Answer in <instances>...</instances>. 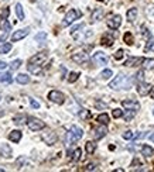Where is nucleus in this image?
Segmentation results:
<instances>
[{"instance_id": "12", "label": "nucleus", "mask_w": 154, "mask_h": 172, "mask_svg": "<svg viewBox=\"0 0 154 172\" xmlns=\"http://www.w3.org/2000/svg\"><path fill=\"white\" fill-rule=\"evenodd\" d=\"M47 59V54L45 52H40L37 55H34L29 62H33V64H38V65H43L44 61Z\"/></svg>"}, {"instance_id": "55", "label": "nucleus", "mask_w": 154, "mask_h": 172, "mask_svg": "<svg viewBox=\"0 0 154 172\" xmlns=\"http://www.w3.org/2000/svg\"><path fill=\"white\" fill-rule=\"evenodd\" d=\"M153 114H154V110H153Z\"/></svg>"}, {"instance_id": "9", "label": "nucleus", "mask_w": 154, "mask_h": 172, "mask_svg": "<svg viewBox=\"0 0 154 172\" xmlns=\"http://www.w3.org/2000/svg\"><path fill=\"white\" fill-rule=\"evenodd\" d=\"M123 107H125L126 110H133V112H137V110L140 109V103L136 100H123L122 102Z\"/></svg>"}, {"instance_id": "48", "label": "nucleus", "mask_w": 154, "mask_h": 172, "mask_svg": "<svg viewBox=\"0 0 154 172\" xmlns=\"http://www.w3.org/2000/svg\"><path fill=\"white\" fill-rule=\"evenodd\" d=\"M7 68V64L4 61H2V59H0V70H3V69H6Z\"/></svg>"}, {"instance_id": "42", "label": "nucleus", "mask_w": 154, "mask_h": 172, "mask_svg": "<svg viewBox=\"0 0 154 172\" xmlns=\"http://www.w3.org/2000/svg\"><path fill=\"white\" fill-rule=\"evenodd\" d=\"M123 50H117L116 51V54H114V59H117V61H119V59H122L123 58Z\"/></svg>"}, {"instance_id": "8", "label": "nucleus", "mask_w": 154, "mask_h": 172, "mask_svg": "<svg viewBox=\"0 0 154 172\" xmlns=\"http://www.w3.org/2000/svg\"><path fill=\"white\" fill-rule=\"evenodd\" d=\"M150 92H151V85L146 83V82H140V83L137 85V93H139L140 96H146Z\"/></svg>"}, {"instance_id": "25", "label": "nucleus", "mask_w": 154, "mask_h": 172, "mask_svg": "<svg viewBox=\"0 0 154 172\" xmlns=\"http://www.w3.org/2000/svg\"><path fill=\"white\" fill-rule=\"evenodd\" d=\"M27 117L24 114H19V116H14V117H13V121H14L16 124H17V126H20V124H24V123H27Z\"/></svg>"}, {"instance_id": "22", "label": "nucleus", "mask_w": 154, "mask_h": 172, "mask_svg": "<svg viewBox=\"0 0 154 172\" xmlns=\"http://www.w3.org/2000/svg\"><path fill=\"white\" fill-rule=\"evenodd\" d=\"M114 41V37L110 35V34H106V35L102 37V45H106V47H110Z\"/></svg>"}, {"instance_id": "50", "label": "nucleus", "mask_w": 154, "mask_h": 172, "mask_svg": "<svg viewBox=\"0 0 154 172\" xmlns=\"http://www.w3.org/2000/svg\"><path fill=\"white\" fill-rule=\"evenodd\" d=\"M93 169H95V165H93V164H89V165L86 166V171H93Z\"/></svg>"}, {"instance_id": "52", "label": "nucleus", "mask_w": 154, "mask_h": 172, "mask_svg": "<svg viewBox=\"0 0 154 172\" xmlns=\"http://www.w3.org/2000/svg\"><path fill=\"white\" fill-rule=\"evenodd\" d=\"M148 140H150V141H153V143H154V133H153V134H150V135H148Z\"/></svg>"}, {"instance_id": "34", "label": "nucleus", "mask_w": 154, "mask_h": 172, "mask_svg": "<svg viewBox=\"0 0 154 172\" xmlns=\"http://www.w3.org/2000/svg\"><path fill=\"white\" fill-rule=\"evenodd\" d=\"M81 154H82L81 148H77V149H75V151H74V154H72V161H74V162H75V161H78V159H79V158H81Z\"/></svg>"}, {"instance_id": "29", "label": "nucleus", "mask_w": 154, "mask_h": 172, "mask_svg": "<svg viewBox=\"0 0 154 172\" xmlns=\"http://www.w3.org/2000/svg\"><path fill=\"white\" fill-rule=\"evenodd\" d=\"M96 120L99 121L100 124H105V126H106V124L109 123V116L106 114V113H102V114H99V116H98V118H96Z\"/></svg>"}, {"instance_id": "51", "label": "nucleus", "mask_w": 154, "mask_h": 172, "mask_svg": "<svg viewBox=\"0 0 154 172\" xmlns=\"http://www.w3.org/2000/svg\"><path fill=\"white\" fill-rule=\"evenodd\" d=\"M96 106H98V107H103V109H105V107H106V104H102V103H100V102H98V103H96Z\"/></svg>"}, {"instance_id": "24", "label": "nucleus", "mask_w": 154, "mask_h": 172, "mask_svg": "<svg viewBox=\"0 0 154 172\" xmlns=\"http://www.w3.org/2000/svg\"><path fill=\"white\" fill-rule=\"evenodd\" d=\"M0 28H2V31H4V33H9V31H12V24L7 21V18H4L0 21Z\"/></svg>"}, {"instance_id": "7", "label": "nucleus", "mask_w": 154, "mask_h": 172, "mask_svg": "<svg viewBox=\"0 0 154 172\" xmlns=\"http://www.w3.org/2000/svg\"><path fill=\"white\" fill-rule=\"evenodd\" d=\"M92 59H93V62L96 65H106L108 64V56H106V54L100 52V51L95 52L93 56H92Z\"/></svg>"}, {"instance_id": "54", "label": "nucleus", "mask_w": 154, "mask_h": 172, "mask_svg": "<svg viewBox=\"0 0 154 172\" xmlns=\"http://www.w3.org/2000/svg\"><path fill=\"white\" fill-rule=\"evenodd\" d=\"M150 93H151V97H153V100H154V90H151Z\"/></svg>"}, {"instance_id": "13", "label": "nucleus", "mask_w": 154, "mask_h": 172, "mask_svg": "<svg viewBox=\"0 0 154 172\" xmlns=\"http://www.w3.org/2000/svg\"><path fill=\"white\" fill-rule=\"evenodd\" d=\"M72 61L77 62V64H83V62L88 61V55L85 52H77L72 55Z\"/></svg>"}, {"instance_id": "53", "label": "nucleus", "mask_w": 154, "mask_h": 172, "mask_svg": "<svg viewBox=\"0 0 154 172\" xmlns=\"http://www.w3.org/2000/svg\"><path fill=\"white\" fill-rule=\"evenodd\" d=\"M3 116H4V112H3L2 109H0V117H3Z\"/></svg>"}, {"instance_id": "43", "label": "nucleus", "mask_w": 154, "mask_h": 172, "mask_svg": "<svg viewBox=\"0 0 154 172\" xmlns=\"http://www.w3.org/2000/svg\"><path fill=\"white\" fill-rule=\"evenodd\" d=\"M130 113H127V114H125V120L126 121H129V120H131V118L134 117V113L136 112H133V110H129Z\"/></svg>"}, {"instance_id": "38", "label": "nucleus", "mask_w": 154, "mask_h": 172, "mask_svg": "<svg viewBox=\"0 0 154 172\" xmlns=\"http://www.w3.org/2000/svg\"><path fill=\"white\" fill-rule=\"evenodd\" d=\"M112 116H113L114 118H119V117H122L123 116V112L120 109H114L113 112H112Z\"/></svg>"}, {"instance_id": "15", "label": "nucleus", "mask_w": 154, "mask_h": 172, "mask_svg": "<svg viewBox=\"0 0 154 172\" xmlns=\"http://www.w3.org/2000/svg\"><path fill=\"white\" fill-rule=\"evenodd\" d=\"M27 68H29V72L34 73V75H38V73H41V69H43V65H38V64H33V62H29Z\"/></svg>"}, {"instance_id": "56", "label": "nucleus", "mask_w": 154, "mask_h": 172, "mask_svg": "<svg viewBox=\"0 0 154 172\" xmlns=\"http://www.w3.org/2000/svg\"><path fill=\"white\" fill-rule=\"evenodd\" d=\"M0 97H2V95H0Z\"/></svg>"}, {"instance_id": "16", "label": "nucleus", "mask_w": 154, "mask_h": 172, "mask_svg": "<svg viewBox=\"0 0 154 172\" xmlns=\"http://www.w3.org/2000/svg\"><path fill=\"white\" fill-rule=\"evenodd\" d=\"M43 140L45 141L48 145H52V144H55V141H57V135H55V133L50 131L48 134H44L43 135Z\"/></svg>"}, {"instance_id": "19", "label": "nucleus", "mask_w": 154, "mask_h": 172, "mask_svg": "<svg viewBox=\"0 0 154 172\" xmlns=\"http://www.w3.org/2000/svg\"><path fill=\"white\" fill-rule=\"evenodd\" d=\"M9 140L13 141V143H19V141L21 140V131H19V130H13V131L9 134Z\"/></svg>"}, {"instance_id": "2", "label": "nucleus", "mask_w": 154, "mask_h": 172, "mask_svg": "<svg viewBox=\"0 0 154 172\" xmlns=\"http://www.w3.org/2000/svg\"><path fill=\"white\" fill-rule=\"evenodd\" d=\"M82 135H83L82 128H79L78 126H72L71 128H69V133H68V135H66V138H68V143L71 144V143H75V141L81 140Z\"/></svg>"}, {"instance_id": "39", "label": "nucleus", "mask_w": 154, "mask_h": 172, "mask_svg": "<svg viewBox=\"0 0 154 172\" xmlns=\"http://www.w3.org/2000/svg\"><path fill=\"white\" fill-rule=\"evenodd\" d=\"M82 28H83V24H78V25H75V27L71 30V34H72V35H75V34H77L79 30H82Z\"/></svg>"}, {"instance_id": "32", "label": "nucleus", "mask_w": 154, "mask_h": 172, "mask_svg": "<svg viewBox=\"0 0 154 172\" xmlns=\"http://www.w3.org/2000/svg\"><path fill=\"white\" fill-rule=\"evenodd\" d=\"M78 78H79V73L78 72H71L69 73V76H68V82L69 83H74V82L78 81Z\"/></svg>"}, {"instance_id": "18", "label": "nucleus", "mask_w": 154, "mask_h": 172, "mask_svg": "<svg viewBox=\"0 0 154 172\" xmlns=\"http://www.w3.org/2000/svg\"><path fill=\"white\" fill-rule=\"evenodd\" d=\"M103 14H105V11H103V8H95L93 13H92V21H99V20H102Z\"/></svg>"}, {"instance_id": "10", "label": "nucleus", "mask_w": 154, "mask_h": 172, "mask_svg": "<svg viewBox=\"0 0 154 172\" xmlns=\"http://www.w3.org/2000/svg\"><path fill=\"white\" fill-rule=\"evenodd\" d=\"M106 133H108V128L105 127V124H102V126H99V127H95L93 128L95 140H100V138H103L106 135Z\"/></svg>"}, {"instance_id": "14", "label": "nucleus", "mask_w": 154, "mask_h": 172, "mask_svg": "<svg viewBox=\"0 0 154 172\" xmlns=\"http://www.w3.org/2000/svg\"><path fill=\"white\" fill-rule=\"evenodd\" d=\"M0 155L4 158L12 157V148H10L9 144H2V145H0Z\"/></svg>"}, {"instance_id": "6", "label": "nucleus", "mask_w": 154, "mask_h": 172, "mask_svg": "<svg viewBox=\"0 0 154 172\" xmlns=\"http://www.w3.org/2000/svg\"><path fill=\"white\" fill-rule=\"evenodd\" d=\"M120 24H122V17L119 14H114L108 20V27L112 28V30H117L120 27Z\"/></svg>"}, {"instance_id": "40", "label": "nucleus", "mask_w": 154, "mask_h": 172, "mask_svg": "<svg viewBox=\"0 0 154 172\" xmlns=\"http://www.w3.org/2000/svg\"><path fill=\"white\" fill-rule=\"evenodd\" d=\"M89 116H91L89 110H85V109H82V112L79 113V117H81V118H88Z\"/></svg>"}, {"instance_id": "44", "label": "nucleus", "mask_w": 154, "mask_h": 172, "mask_svg": "<svg viewBox=\"0 0 154 172\" xmlns=\"http://www.w3.org/2000/svg\"><path fill=\"white\" fill-rule=\"evenodd\" d=\"M30 104H31L33 109H40V103L37 100H34V99H30Z\"/></svg>"}, {"instance_id": "26", "label": "nucleus", "mask_w": 154, "mask_h": 172, "mask_svg": "<svg viewBox=\"0 0 154 172\" xmlns=\"http://www.w3.org/2000/svg\"><path fill=\"white\" fill-rule=\"evenodd\" d=\"M143 66H144V69H154V58L143 59Z\"/></svg>"}, {"instance_id": "30", "label": "nucleus", "mask_w": 154, "mask_h": 172, "mask_svg": "<svg viewBox=\"0 0 154 172\" xmlns=\"http://www.w3.org/2000/svg\"><path fill=\"white\" fill-rule=\"evenodd\" d=\"M12 50V44L10 42H4V44L0 45V54H7Z\"/></svg>"}, {"instance_id": "57", "label": "nucleus", "mask_w": 154, "mask_h": 172, "mask_svg": "<svg viewBox=\"0 0 154 172\" xmlns=\"http://www.w3.org/2000/svg\"><path fill=\"white\" fill-rule=\"evenodd\" d=\"M99 2H102V0H99Z\"/></svg>"}, {"instance_id": "35", "label": "nucleus", "mask_w": 154, "mask_h": 172, "mask_svg": "<svg viewBox=\"0 0 154 172\" xmlns=\"http://www.w3.org/2000/svg\"><path fill=\"white\" fill-rule=\"evenodd\" d=\"M125 42H126L127 45H131V44H133V35H131L130 33H126V34H125Z\"/></svg>"}, {"instance_id": "49", "label": "nucleus", "mask_w": 154, "mask_h": 172, "mask_svg": "<svg viewBox=\"0 0 154 172\" xmlns=\"http://www.w3.org/2000/svg\"><path fill=\"white\" fill-rule=\"evenodd\" d=\"M143 35H144V37H148V38H150V37H151V34L148 33V31H147V28H146V27H143Z\"/></svg>"}, {"instance_id": "20", "label": "nucleus", "mask_w": 154, "mask_h": 172, "mask_svg": "<svg viewBox=\"0 0 154 172\" xmlns=\"http://www.w3.org/2000/svg\"><path fill=\"white\" fill-rule=\"evenodd\" d=\"M16 81L20 85H27V83H30V76L26 75V73H19V75L16 76Z\"/></svg>"}, {"instance_id": "46", "label": "nucleus", "mask_w": 154, "mask_h": 172, "mask_svg": "<svg viewBox=\"0 0 154 172\" xmlns=\"http://www.w3.org/2000/svg\"><path fill=\"white\" fill-rule=\"evenodd\" d=\"M9 14H10V10H9V7L3 8V13H2V20L7 18V17H9Z\"/></svg>"}, {"instance_id": "1", "label": "nucleus", "mask_w": 154, "mask_h": 172, "mask_svg": "<svg viewBox=\"0 0 154 172\" xmlns=\"http://www.w3.org/2000/svg\"><path fill=\"white\" fill-rule=\"evenodd\" d=\"M131 83H133V79L131 78H127L125 75H117L113 81L109 83V87L110 89H130Z\"/></svg>"}, {"instance_id": "21", "label": "nucleus", "mask_w": 154, "mask_h": 172, "mask_svg": "<svg viewBox=\"0 0 154 172\" xmlns=\"http://www.w3.org/2000/svg\"><path fill=\"white\" fill-rule=\"evenodd\" d=\"M137 8H129V11L126 13V17H127V21H130V23H133L134 20H136V17H137Z\"/></svg>"}, {"instance_id": "5", "label": "nucleus", "mask_w": 154, "mask_h": 172, "mask_svg": "<svg viewBox=\"0 0 154 172\" xmlns=\"http://www.w3.org/2000/svg\"><path fill=\"white\" fill-rule=\"evenodd\" d=\"M48 99L57 104H62L64 102H65V96L61 92H58V90H51V92L48 93Z\"/></svg>"}, {"instance_id": "23", "label": "nucleus", "mask_w": 154, "mask_h": 172, "mask_svg": "<svg viewBox=\"0 0 154 172\" xmlns=\"http://www.w3.org/2000/svg\"><path fill=\"white\" fill-rule=\"evenodd\" d=\"M141 154L144 155L146 158H150V157H153L154 149L151 148L150 145H143V147H141Z\"/></svg>"}, {"instance_id": "27", "label": "nucleus", "mask_w": 154, "mask_h": 172, "mask_svg": "<svg viewBox=\"0 0 154 172\" xmlns=\"http://www.w3.org/2000/svg\"><path fill=\"white\" fill-rule=\"evenodd\" d=\"M12 81H13V78H12V75H10L9 72L2 73V75H0V82H3V83H10Z\"/></svg>"}, {"instance_id": "45", "label": "nucleus", "mask_w": 154, "mask_h": 172, "mask_svg": "<svg viewBox=\"0 0 154 172\" xmlns=\"http://www.w3.org/2000/svg\"><path fill=\"white\" fill-rule=\"evenodd\" d=\"M136 79L140 82H143V79H144V72H143V70H139V72L136 73Z\"/></svg>"}, {"instance_id": "36", "label": "nucleus", "mask_w": 154, "mask_h": 172, "mask_svg": "<svg viewBox=\"0 0 154 172\" xmlns=\"http://www.w3.org/2000/svg\"><path fill=\"white\" fill-rule=\"evenodd\" d=\"M20 66H21V61H20V59H16V61H13V62H12V65H10L12 70L19 69V68H20Z\"/></svg>"}, {"instance_id": "3", "label": "nucleus", "mask_w": 154, "mask_h": 172, "mask_svg": "<svg viewBox=\"0 0 154 172\" xmlns=\"http://www.w3.org/2000/svg\"><path fill=\"white\" fill-rule=\"evenodd\" d=\"M81 16H82V13H81L79 10H75V8H72V10H69L68 13H66L65 18H64V21H62V25L72 24V23H74L77 18H79Z\"/></svg>"}, {"instance_id": "41", "label": "nucleus", "mask_w": 154, "mask_h": 172, "mask_svg": "<svg viewBox=\"0 0 154 172\" xmlns=\"http://www.w3.org/2000/svg\"><path fill=\"white\" fill-rule=\"evenodd\" d=\"M146 51H154V41L153 39H150V41L147 42V45H146Z\"/></svg>"}, {"instance_id": "28", "label": "nucleus", "mask_w": 154, "mask_h": 172, "mask_svg": "<svg viewBox=\"0 0 154 172\" xmlns=\"http://www.w3.org/2000/svg\"><path fill=\"white\" fill-rule=\"evenodd\" d=\"M16 14H17V17L20 20H24V11H23V6L20 4V3H17L16 4Z\"/></svg>"}, {"instance_id": "47", "label": "nucleus", "mask_w": 154, "mask_h": 172, "mask_svg": "<svg viewBox=\"0 0 154 172\" xmlns=\"http://www.w3.org/2000/svg\"><path fill=\"white\" fill-rule=\"evenodd\" d=\"M45 38H47L45 33H38L37 35H35V39H37V41H41V39H45Z\"/></svg>"}, {"instance_id": "17", "label": "nucleus", "mask_w": 154, "mask_h": 172, "mask_svg": "<svg viewBox=\"0 0 154 172\" xmlns=\"http://www.w3.org/2000/svg\"><path fill=\"white\" fill-rule=\"evenodd\" d=\"M140 64H143V58H137V56H131L125 62L126 66H137Z\"/></svg>"}, {"instance_id": "33", "label": "nucleus", "mask_w": 154, "mask_h": 172, "mask_svg": "<svg viewBox=\"0 0 154 172\" xmlns=\"http://www.w3.org/2000/svg\"><path fill=\"white\" fill-rule=\"evenodd\" d=\"M122 137L125 138V140H133L134 134H133V131H130V130H126V131L122 134Z\"/></svg>"}, {"instance_id": "31", "label": "nucleus", "mask_w": 154, "mask_h": 172, "mask_svg": "<svg viewBox=\"0 0 154 172\" xmlns=\"http://www.w3.org/2000/svg\"><path fill=\"white\" fill-rule=\"evenodd\" d=\"M95 148H96V144H95L93 141H88V143H86V152H88V154H92V152L95 151Z\"/></svg>"}, {"instance_id": "4", "label": "nucleus", "mask_w": 154, "mask_h": 172, "mask_svg": "<svg viewBox=\"0 0 154 172\" xmlns=\"http://www.w3.org/2000/svg\"><path fill=\"white\" fill-rule=\"evenodd\" d=\"M27 126H29V128L31 130V131H40V130H43L44 127H45V123L41 121L40 118L30 117L29 121H27Z\"/></svg>"}, {"instance_id": "11", "label": "nucleus", "mask_w": 154, "mask_h": 172, "mask_svg": "<svg viewBox=\"0 0 154 172\" xmlns=\"http://www.w3.org/2000/svg\"><path fill=\"white\" fill-rule=\"evenodd\" d=\"M29 35V28H24V30H17L13 33L12 35V41L16 42V41H20V39H23L24 37Z\"/></svg>"}, {"instance_id": "37", "label": "nucleus", "mask_w": 154, "mask_h": 172, "mask_svg": "<svg viewBox=\"0 0 154 172\" xmlns=\"http://www.w3.org/2000/svg\"><path fill=\"white\" fill-rule=\"evenodd\" d=\"M100 76H102V79H109V78L112 76V70H110V69H105V70H102Z\"/></svg>"}]
</instances>
